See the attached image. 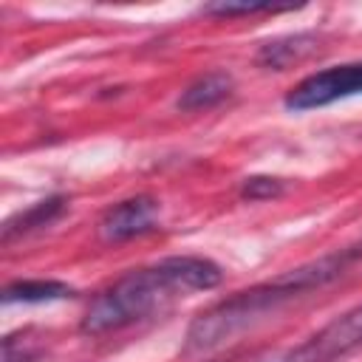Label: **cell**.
I'll return each mask as SVG.
<instances>
[{
    "label": "cell",
    "instance_id": "8992f818",
    "mask_svg": "<svg viewBox=\"0 0 362 362\" xmlns=\"http://www.w3.org/2000/svg\"><path fill=\"white\" fill-rule=\"evenodd\" d=\"M232 76L226 71H209L204 76H198L192 85H187V90L178 96V110L192 113V110H206L215 107L218 102H223L232 93Z\"/></svg>",
    "mask_w": 362,
    "mask_h": 362
},
{
    "label": "cell",
    "instance_id": "ba28073f",
    "mask_svg": "<svg viewBox=\"0 0 362 362\" xmlns=\"http://www.w3.org/2000/svg\"><path fill=\"white\" fill-rule=\"evenodd\" d=\"M317 40L314 34H294V37H283V40H274V42H266L257 54V62L266 65V68H274V71H283L294 62H300L303 57H308L314 51Z\"/></svg>",
    "mask_w": 362,
    "mask_h": 362
},
{
    "label": "cell",
    "instance_id": "7a4b0ae2",
    "mask_svg": "<svg viewBox=\"0 0 362 362\" xmlns=\"http://www.w3.org/2000/svg\"><path fill=\"white\" fill-rule=\"evenodd\" d=\"M280 300H288L286 291H280L272 280L240 291L218 305H212L209 311L198 314L187 331V351H212L221 342H229L235 334H240L249 322H255L260 314H266L269 308H274Z\"/></svg>",
    "mask_w": 362,
    "mask_h": 362
},
{
    "label": "cell",
    "instance_id": "6da1fadb",
    "mask_svg": "<svg viewBox=\"0 0 362 362\" xmlns=\"http://www.w3.org/2000/svg\"><path fill=\"white\" fill-rule=\"evenodd\" d=\"M221 277H223L221 266L212 263L209 257H195V255L164 257L153 266L127 272L99 297H93L79 328L82 334H93V337L119 331L124 325L150 317L175 294L215 288Z\"/></svg>",
    "mask_w": 362,
    "mask_h": 362
},
{
    "label": "cell",
    "instance_id": "30bf717a",
    "mask_svg": "<svg viewBox=\"0 0 362 362\" xmlns=\"http://www.w3.org/2000/svg\"><path fill=\"white\" fill-rule=\"evenodd\" d=\"M277 195H283V181L272 178V175H252L240 187L243 201H269V198H277Z\"/></svg>",
    "mask_w": 362,
    "mask_h": 362
},
{
    "label": "cell",
    "instance_id": "5b68a950",
    "mask_svg": "<svg viewBox=\"0 0 362 362\" xmlns=\"http://www.w3.org/2000/svg\"><path fill=\"white\" fill-rule=\"evenodd\" d=\"M156 221H158V201L150 195H136V198L113 204L99 218L96 232L105 243H122V240H130V238H139L156 229Z\"/></svg>",
    "mask_w": 362,
    "mask_h": 362
},
{
    "label": "cell",
    "instance_id": "8fae6325",
    "mask_svg": "<svg viewBox=\"0 0 362 362\" xmlns=\"http://www.w3.org/2000/svg\"><path fill=\"white\" fill-rule=\"evenodd\" d=\"M291 6H272V3H209L204 6L206 14L235 17V14H260V11H286Z\"/></svg>",
    "mask_w": 362,
    "mask_h": 362
},
{
    "label": "cell",
    "instance_id": "277c9868",
    "mask_svg": "<svg viewBox=\"0 0 362 362\" xmlns=\"http://www.w3.org/2000/svg\"><path fill=\"white\" fill-rule=\"evenodd\" d=\"M356 93H362V62H345V65H334V68H325V71H317L300 79L286 93V107L314 110V107H325L331 102H339Z\"/></svg>",
    "mask_w": 362,
    "mask_h": 362
},
{
    "label": "cell",
    "instance_id": "7c38bea8",
    "mask_svg": "<svg viewBox=\"0 0 362 362\" xmlns=\"http://www.w3.org/2000/svg\"><path fill=\"white\" fill-rule=\"evenodd\" d=\"M351 249H354V252H356V257H359V260H362V240H359V243H354V246H351Z\"/></svg>",
    "mask_w": 362,
    "mask_h": 362
},
{
    "label": "cell",
    "instance_id": "3957f363",
    "mask_svg": "<svg viewBox=\"0 0 362 362\" xmlns=\"http://www.w3.org/2000/svg\"><path fill=\"white\" fill-rule=\"evenodd\" d=\"M359 348H362V305L334 317L305 342L266 362H337Z\"/></svg>",
    "mask_w": 362,
    "mask_h": 362
},
{
    "label": "cell",
    "instance_id": "9c48e42d",
    "mask_svg": "<svg viewBox=\"0 0 362 362\" xmlns=\"http://www.w3.org/2000/svg\"><path fill=\"white\" fill-rule=\"evenodd\" d=\"M74 288L62 280H14L3 288V303H51L71 297Z\"/></svg>",
    "mask_w": 362,
    "mask_h": 362
},
{
    "label": "cell",
    "instance_id": "52a82bcc",
    "mask_svg": "<svg viewBox=\"0 0 362 362\" xmlns=\"http://www.w3.org/2000/svg\"><path fill=\"white\" fill-rule=\"evenodd\" d=\"M65 198L62 195H51V198H45V201H37L34 206H28L25 212H17L14 218H8L6 221V226H3V240L8 243V240H14L17 235H25V232H34V229H40V226H48L51 221H57L62 212H65Z\"/></svg>",
    "mask_w": 362,
    "mask_h": 362
}]
</instances>
